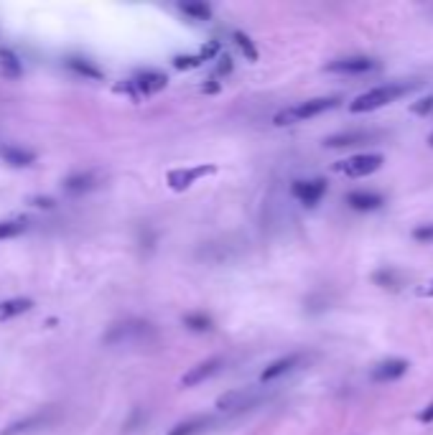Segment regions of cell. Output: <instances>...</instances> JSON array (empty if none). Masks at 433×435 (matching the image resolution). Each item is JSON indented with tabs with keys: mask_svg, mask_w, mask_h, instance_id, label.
<instances>
[{
	"mask_svg": "<svg viewBox=\"0 0 433 435\" xmlns=\"http://www.w3.org/2000/svg\"><path fill=\"white\" fill-rule=\"evenodd\" d=\"M418 89V82H403V84H382V87H375V89H367L364 95L354 99L349 110L352 112H372V110H380V107L390 105V102H395V99L406 97L410 92Z\"/></svg>",
	"mask_w": 433,
	"mask_h": 435,
	"instance_id": "6da1fadb",
	"label": "cell"
},
{
	"mask_svg": "<svg viewBox=\"0 0 433 435\" xmlns=\"http://www.w3.org/2000/svg\"><path fill=\"white\" fill-rule=\"evenodd\" d=\"M339 105L336 97H319V99H308V102H301L296 107H286L280 110L278 115L273 117L275 125H293V123H304V120H311V117L321 115L326 110H334Z\"/></svg>",
	"mask_w": 433,
	"mask_h": 435,
	"instance_id": "7a4b0ae2",
	"label": "cell"
},
{
	"mask_svg": "<svg viewBox=\"0 0 433 435\" xmlns=\"http://www.w3.org/2000/svg\"><path fill=\"white\" fill-rule=\"evenodd\" d=\"M382 156L380 153H362V156H352L347 160H339L334 166L336 173H344V176H352V178H362V176H370L375 171H380L382 166Z\"/></svg>",
	"mask_w": 433,
	"mask_h": 435,
	"instance_id": "3957f363",
	"label": "cell"
},
{
	"mask_svg": "<svg viewBox=\"0 0 433 435\" xmlns=\"http://www.w3.org/2000/svg\"><path fill=\"white\" fill-rule=\"evenodd\" d=\"M145 334H151V323H143V321L118 323V326H112V331L105 336V344H130V341L143 338Z\"/></svg>",
	"mask_w": 433,
	"mask_h": 435,
	"instance_id": "277c9868",
	"label": "cell"
},
{
	"mask_svg": "<svg viewBox=\"0 0 433 435\" xmlns=\"http://www.w3.org/2000/svg\"><path fill=\"white\" fill-rule=\"evenodd\" d=\"M290 191H293V196H296L304 206H316L326 194V181L324 178H314V181H296V184L290 186Z\"/></svg>",
	"mask_w": 433,
	"mask_h": 435,
	"instance_id": "5b68a950",
	"label": "cell"
},
{
	"mask_svg": "<svg viewBox=\"0 0 433 435\" xmlns=\"http://www.w3.org/2000/svg\"><path fill=\"white\" fill-rule=\"evenodd\" d=\"M372 69H378V62L370 56H344V59L326 64V71H339V74H364Z\"/></svg>",
	"mask_w": 433,
	"mask_h": 435,
	"instance_id": "8992f818",
	"label": "cell"
},
{
	"mask_svg": "<svg viewBox=\"0 0 433 435\" xmlns=\"http://www.w3.org/2000/svg\"><path fill=\"white\" fill-rule=\"evenodd\" d=\"M375 138H380V133L375 130H349V133H339L326 138L324 145L326 148H349V145H364V142H372Z\"/></svg>",
	"mask_w": 433,
	"mask_h": 435,
	"instance_id": "52a82bcc",
	"label": "cell"
},
{
	"mask_svg": "<svg viewBox=\"0 0 433 435\" xmlns=\"http://www.w3.org/2000/svg\"><path fill=\"white\" fill-rule=\"evenodd\" d=\"M408 372L406 359H385L372 369V382H393Z\"/></svg>",
	"mask_w": 433,
	"mask_h": 435,
	"instance_id": "ba28073f",
	"label": "cell"
},
{
	"mask_svg": "<svg viewBox=\"0 0 433 435\" xmlns=\"http://www.w3.org/2000/svg\"><path fill=\"white\" fill-rule=\"evenodd\" d=\"M212 166H199V169H179V171H171L169 173V184H171V188H176V191H184V188H189L197 178L207 176V173H212Z\"/></svg>",
	"mask_w": 433,
	"mask_h": 435,
	"instance_id": "9c48e42d",
	"label": "cell"
},
{
	"mask_svg": "<svg viewBox=\"0 0 433 435\" xmlns=\"http://www.w3.org/2000/svg\"><path fill=\"white\" fill-rule=\"evenodd\" d=\"M258 402V395L247 390H235V392H227L216 400V408L219 410H245Z\"/></svg>",
	"mask_w": 433,
	"mask_h": 435,
	"instance_id": "30bf717a",
	"label": "cell"
},
{
	"mask_svg": "<svg viewBox=\"0 0 433 435\" xmlns=\"http://www.w3.org/2000/svg\"><path fill=\"white\" fill-rule=\"evenodd\" d=\"M219 366H222V359H209V362H201V364L191 366L189 372L181 377V384H184V387H194V384L204 382L207 377H212L214 372H219Z\"/></svg>",
	"mask_w": 433,
	"mask_h": 435,
	"instance_id": "8fae6325",
	"label": "cell"
},
{
	"mask_svg": "<svg viewBox=\"0 0 433 435\" xmlns=\"http://www.w3.org/2000/svg\"><path fill=\"white\" fill-rule=\"evenodd\" d=\"M347 204L357 209V212H372V209H380L382 206V196L375 194V191H349L347 194Z\"/></svg>",
	"mask_w": 433,
	"mask_h": 435,
	"instance_id": "7c38bea8",
	"label": "cell"
},
{
	"mask_svg": "<svg viewBox=\"0 0 433 435\" xmlns=\"http://www.w3.org/2000/svg\"><path fill=\"white\" fill-rule=\"evenodd\" d=\"M301 359H304L301 354H290V356H283V359H278V362H273V364L260 374V382H273V380L283 377V374L290 372L293 366L301 364Z\"/></svg>",
	"mask_w": 433,
	"mask_h": 435,
	"instance_id": "4fadbf2b",
	"label": "cell"
},
{
	"mask_svg": "<svg viewBox=\"0 0 433 435\" xmlns=\"http://www.w3.org/2000/svg\"><path fill=\"white\" fill-rule=\"evenodd\" d=\"M166 74H161V71H143V74H138L136 84L140 87V92H145V95H153V92H161L163 87H166Z\"/></svg>",
	"mask_w": 433,
	"mask_h": 435,
	"instance_id": "5bb4252c",
	"label": "cell"
},
{
	"mask_svg": "<svg viewBox=\"0 0 433 435\" xmlns=\"http://www.w3.org/2000/svg\"><path fill=\"white\" fill-rule=\"evenodd\" d=\"M34 308V301L31 298H10V301L0 303V321L16 319L21 313H26Z\"/></svg>",
	"mask_w": 433,
	"mask_h": 435,
	"instance_id": "9a60e30c",
	"label": "cell"
},
{
	"mask_svg": "<svg viewBox=\"0 0 433 435\" xmlns=\"http://www.w3.org/2000/svg\"><path fill=\"white\" fill-rule=\"evenodd\" d=\"M0 158L10 163V166H31L34 163V153L16 148V145H0Z\"/></svg>",
	"mask_w": 433,
	"mask_h": 435,
	"instance_id": "2e32d148",
	"label": "cell"
},
{
	"mask_svg": "<svg viewBox=\"0 0 433 435\" xmlns=\"http://www.w3.org/2000/svg\"><path fill=\"white\" fill-rule=\"evenodd\" d=\"M209 425H212V418L201 415V418H191V420H186V423H179L176 427H171V433L169 435H197V433H201V430H207Z\"/></svg>",
	"mask_w": 433,
	"mask_h": 435,
	"instance_id": "e0dca14e",
	"label": "cell"
},
{
	"mask_svg": "<svg viewBox=\"0 0 433 435\" xmlns=\"http://www.w3.org/2000/svg\"><path fill=\"white\" fill-rule=\"evenodd\" d=\"M46 423H49V415L38 412V415H31V418L21 420V423H13V425H8L5 430H3V435H16V433H21V430H34V427H44Z\"/></svg>",
	"mask_w": 433,
	"mask_h": 435,
	"instance_id": "ac0fdd59",
	"label": "cell"
},
{
	"mask_svg": "<svg viewBox=\"0 0 433 435\" xmlns=\"http://www.w3.org/2000/svg\"><path fill=\"white\" fill-rule=\"evenodd\" d=\"M372 283H378L380 288H390V290H397V288H403V277L397 275L395 270H390V267H385V270H378V273H372Z\"/></svg>",
	"mask_w": 433,
	"mask_h": 435,
	"instance_id": "d6986e66",
	"label": "cell"
},
{
	"mask_svg": "<svg viewBox=\"0 0 433 435\" xmlns=\"http://www.w3.org/2000/svg\"><path fill=\"white\" fill-rule=\"evenodd\" d=\"M66 191H72V194H79V191H90L95 186V176L92 173H79V176H72L66 178Z\"/></svg>",
	"mask_w": 433,
	"mask_h": 435,
	"instance_id": "ffe728a7",
	"label": "cell"
},
{
	"mask_svg": "<svg viewBox=\"0 0 433 435\" xmlns=\"http://www.w3.org/2000/svg\"><path fill=\"white\" fill-rule=\"evenodd\" d=\"M181 10H184L186 16L197 18V21H207V18L212 16V8H209V5H204V3H184V5H181Z\"/></svg>",
	"mask_w": 433,
	"mask_h": 435,
	"instance_id": "44dd1931",
	"label": "cell"
},
{
	"mask_svg": "<svg viewBox=\"0 0 433 435\" xmlns=\"http://www.w3.org/2000/svg\"><path fill=\"white\" fill-rule=\"evenodd\" d=\"M0 66L8 71L10 77H18V74H21L18 59H16V56H13L10 51H0Z\"/></svg>",
	"mask_w": 433,
	"mask_h": 435,
	"instance_id": "7402d4cb",
	"label": "cell"
},
{
	"mask_svg": "<svg viewBox=\"0 0 433 435\" xmlns=\"http://www.w3.org/2000/svg\"><path fill=\"white\" fill-rule=\"evenodd\" d=\"M23 227H26V224H21V222H0V240L16 237V234L23 232Z\"/></svg>",
	"mask_w": 433,
	"mask_h": 435,
	"instance_id": "603a6c76",
	"label": "cell"
},
{
	"mask_svg": "<svg viewBox=\"0 0 433 435\" xmlns=\"http://www.w3.org/2000/svg\"><path fill=\"white\" fill-rule=\"evenodd\" d=\"M184 323H186L189 329H194V331H207L209 326H212V321H209L207 316H186V319H184Z\"/></svg>",
	"mask_w": 433,
	"mask_h": 435,
	"instance_id": "cb8c5ba5",
	"label": "cell"
},
{
	"mask_svg": "<svg viewBox=\"0 0 433 435\" xmlns=\"http://www.w3.org/2000/svg\"><path fill=\"white\" fill-rule=\"evenodd\" d=\"M69 66H72L74 71H79V74H87V77H95V79H99L102 74H99L95 66H90V64H82L79 59H69Z\"/></svg>",
	"mask_w": 433,
	"mask_h": 435,
	"instance_id": "d4e9b609",
	"label": "cell"
},
{
	"mask_svg": "<svg viewBox=\"0 0 433 435\" xmlns=\"http://www.w3.org/2000/svg\"><path fill=\"white\" fill-rule=\"evenodd\" d=\"M410 112H413V115H428V112H433V95L431 97H423L421 102H415V105H410Z\"/></svg>",
	"mask_w": 433,
	"mask_h": 435,
	"instance_id": "484cf974",
	"label": "cell"
},
{
	"mask_svg": "<svg viewBox=\"0 0 433 435\" xmlns=\"http://www.w3.org/2000/svg\"><path fill=\"white\" fill-rule=\"evenodd\" d=\"M413 240L415 242H433V224H423L413 229Z\"/></svg>",
	"mask_w": 433,
	"mask_h": 435,
	"instance_id": "4316f807",
	"label": "cell"
},
{
	"mask_svg": "<svg viewBox=\"0 0 433 435\" xmlns=\"http://www.w3.org/2000/svg\"><path fill=\"white\" fill-rule=\"evenodd\" d=\"M235 38H237V44H240V49H243L250 59H258V51L253 49V44H250V38L247 36H243V34H235Z\"/></svg>",
	"mask_w": 433,
	"mask_h": 435,
	"instance_id": "83f0119b",
	"label": "cell"
},
{
	"mask_svg": "<svg viewBox=\"0 0 433 435\" xmlns=\"http://www.w3.org/2000/svg\"><path fill=\"white\" fill-rule=\"evenodd\" d=\"M415 295H421V298H433V280L431 283H423L415 288Z\"/></svg>",
	"mask_w": 433,
	"mask_h": 435,
	"instance_id": "f1b7e54d",
	"label": "cell"
},
{
	"mask_svg": "<svg viewBox=\"0 0 433 435\" xmlns=\"http://www.w3.org/2000/svg\"><path fill=\"white\" fill-rule=\"evenodd\" d=\"M418 418L423 420V423H433V402L428 405V408L421 410V415H418Z\"/></svg>",
	"mask_w": 433,
	"mask_h": 435,
	"instance_id": "f546056e",
	"label": "cell"
},
{
	"mask_svg": "<svg viewBox=\"0 0 433 435\" xmlns=\"http://www.w3.org/2000/svg\"><path fill=\"white\" fill-rule=\"evenodd\" d=\"M428 145H431V148H433V133L428 135Z\"/></svg>",
	"mask_w": 433,
	"mask_h": 435,
	"instance_id": "4dcf8cb0",
	"label": "cell"
}]
</instances>
